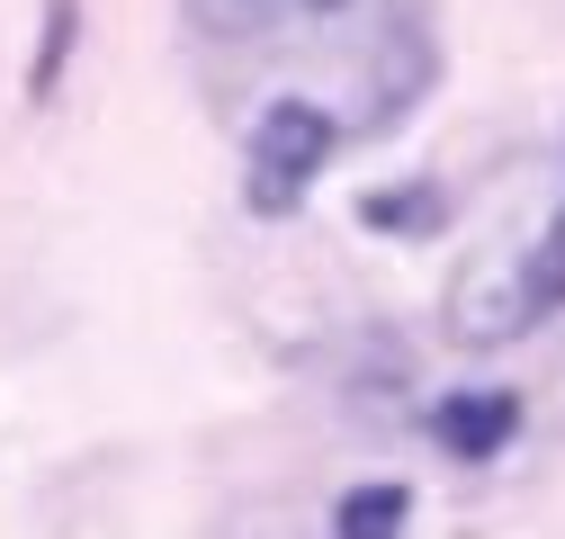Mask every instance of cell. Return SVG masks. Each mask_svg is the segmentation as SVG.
<instances>
[{"label": "cell", "mask_w": 565, "mask_h": 539, "mask_svg": "<svg viewBox=\"0 0 565 539\" xmlns=\"http://www.w3.org/2000/svg\"><path fill=\"white\" fill-rule=\"evenodd\" d=\"M73 36H82V0H45V54H36V73H28V99H54Z\"/></svg>", "instance_id": "8992f818"}, {"label": "cell", "mask_w": 565, "mask_h": 539, "mask_svg": "<svg viewBox=\"0 0 565 539\" xmlns=\"http://www.w3.org/2000/svg\"><path fill=\"white\" fill-rule=\"evenodd\" d=\"M332 145H341V126L315 99H269L252 117V208L260 216H288L306 198V180L332 162Z\"/></svg>", "instance_id": "6da1fadb"}, {"label": "cell", "mask_w": 565, "mask_h": 539, "mask_svg": "<svg viewBox=\"0 0 565 539\" xmlns=\"http://www.w3.org/2000/svg\"><path fill=\"white\" fill-rule=\"evenodd\" d=\"M252 10H288V19H332V10H350V0H252Z\"/></svg>", "instance_id": "ba28073f"}, {"label": "cell", "mask_w": 565, "mask_h": 539, "mask_svg": "<svg viewBox=\"0 0 565 539\" xmlns=\"http://www.w3.org/2000/svg\"><path fill=\"white\" fill-rule=\"evenodd\" d=\"M404 512H413L404 486H350L341 512H332V530L341 539H404Z\"/></svg>", "instance_id": "277c9868"}, {"label": "cell", "mask_w": 565, "mask_h": 539, "mask_svg": "<svg viewBox=\"0 0 565 539\" xmlns=\"http://www.w3.org/2000/svg\"><path fill=\"white\" fill-rule=\"evenodd\" d=\"M431 432H440V450L449 458H503L512 450V432H521V404L503 395V387H467V395H449L440 414H431Z\"/></svg>", "instance_id": "3957f363"}, {"label": "cell", "mask_w": 565, "mask_h": 539, "mask_svg": "<svg viewBox=\"0 0 565 539\" xmlns=\"http://www.w3.org/2000/svg\"><path fill=\"white\" fill-rule=\"evenodd\" d=\"M521 279H530V306L539 315H565V216H547V234L521 261Z\"/></svg>", "instance_id": "5b68a950"}, {"label": "cell", "mask_w": 565, "mask_h": 539, "mask_svg": "<svg viewBox=\"0 0 565 539\" xmlns=\"http://www.w3.org/2000/svg\"><path fill=\"white\" fill-rule=\"evenodd\" d=\"M360 216H369L377 234H431V225H440V198H431V189H377Z\"/></svg>", "instance_id": "52a82bcc"}, {"label": "cell", "mask_w": 565, "mask_h": 539, "mask_svg": "<svg viewBox=\"0 0 565 539\" xmlns=\"http://www.w3.org/2000/svg\"><path fill=\"white\" fill-rule=\"evenodd\" d=\"M530 324H539V306H530L521 261H512V270H484V279H467V288H458V315H449V332H458L467 351H503V342H521Z\"/></svg>", "instance_id": "7a4b0ae2"}]
</instances>
